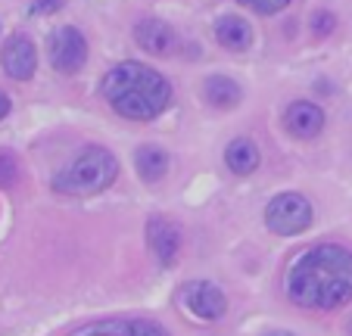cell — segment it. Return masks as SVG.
Listing matches in <instances>:
<instances>
[{
  "label": "cell",
  "mask_w": 352,
  "mask_h": 336,
  "mask_svg": "<svg viewBox=\"0 0 352 336\" xmlns=\"http://www.w3.org/2000/svg\"><path fill=\"white\" fill-rule=\"evenodd\" d=\"M349 336H352V321H349Z\"/></svg>",
  "instance_id": "obj_23"
},
{
  "label": "cell",
  "mask_w": 352,
  "mask_h": 336,
  "mask_svg": "<svg viewBox=\"0 0 352 336\" xmlns=\"http://www.w3.org/2000/svg\"><path fill=\"white\" fill-rule=\"evenodd\" d=\"M265 336H293V333H287V330H272V333H265Z\"/></svg>",
  "instance_id": "obj_22"
},
{
  "label": "cell",
  "mask_w": 352,
  "mask_h": 336,
  "mask_svg": "<svg viewBox=\"0 0 352 336\" xmlns=\"http://www.w3.org/2000/svg\"><path fill=\"white\" fill-rule=\"evenodd\" d=\"M63 3H66V0H32L28 13H32V16H41V13H60Z\"/></svg>",
  "instance_id": "obj_20"
},
{
  "label": "cell",
  "mask_w": 352,
  "mask_h": 336,
  "mask_svg": "<svg viewBox=\"0 0 352 336\" xmlns=\"http://www.w3.org/2000/svg\"><path fill=\"white\" fill-rule=\"evenodd\" d=\"M146 243H150V249L156 252L162 268H168V265L178 258L181 234L172 221H166V218H150V224H146Z\"/></svg>",
  "instance_id": "obj_10"
},
{
  "label": "cell",
  "mask_w": 352,
  "mask_h": 336,
  "mask_svg": "<svg viewBox=\"0 0 352 336\" xmlns=\"http://www.w3.org/2000/svg\"><path fill=\"white\" fill-rule=\"evenodd\" d=\"M134 41H138L146 53H153V56H172L175 47H178L175 28L162 19H140L138 25H134Z\"/></svg>",
  "instance_id": "obj_8"
},
{
  "label": "cell",
  "mask_w": 352,
  "mask_h": 336,
  "mask_svg": "<svg viewBox=\"0 0 352 336\" xmlns=\"http://www.w3.org/2000/svg\"><path fill=\"white\" fill-rule=\"evenodd\" d=\"M81 336H131V324H107L100 330H87Z\"/></svg>",
  "instance_id": "obj_19"
},
{
  "label": "cell",
  "mask_w": 352,
  "mask_h": 336,
  "mask_svg": "<svg viewBox=\"0 0 352 336\" xmlns=\"http://www.w3.org/2000/svg\"><path fill=\"white\" fill-rule=\"evenodd\" d=\"M265 224H268V231L278 234V237L302 234L312 224V203L302 193H280V197H274L268 203Z\"/></svg>",
  "instance_id": "obj_4"
},
{
  "label": "cell",
  "mask_w": 352,
  "mask_h": 336,
  "mask_svg": "<svg viewBox=\"0 0 352 336\" xmlns=\"http://www.w3.org/2000/svg\"><path fill=\"white\" fill-rule=\"evenodd\" d=\"M333 32V13H315L312 16V34L315 38H324Z\"/></svg>",
  "instance_id": "obj_16"
},
{
  "label": "cell",
  "mask_w": 352,
  "mask_h": 336,
  "mask_svg": "<svg viewBox=\"0 0 352 336\" xmlns=\"http://www.w3.org/2000/svg\"><path fill=\"white\" fill-rule=\"evenodd\" d=\"M119 175V162L103 146H87L81 150L72 162L56 175L54 187L60 193H75V197H91V193L107 190Z\"/></svg>",
  "instance_id": "obj_3"
},
{
  "label": "cell",
  "mask_w": 352,
  "mask_h": 336,
  "mask_svg": "<svg viewBox=\"0 0 352 336\" xmlns=\"http://www.w3.org/2000/svg\"><path fill=\"white\" fill-rule=\"evenodd\" d=\"M134 168H138V175L144 181H160L162 175L168 172V156L160 150V146H140L138 153H134Z\"/></svg>",
  "instance_id": "obj_14"
},
{
  "label": "cell",
  "mask_w": 352,
  "mask_h": 336,
  "mask_svg": "<svg viewBox=\"0 0 352 336\" xmlns=\"http://www.w3.org/2000/svg\"><path fill=\"white\" fill-rule=\"evenodd\" d=\"M237 3L256 10V13H280V10H284L290 0H237Z\"/></svg>",
  "instance_id": "obj_15"
},
{
  "label": "cell",
  "mask_w": 352,
  "mask_h": 336,
  "mask_svg": "<svg viewBox=\"0 0 352 336\" xmlns=\"http://www.w3.org/2000/svg\"><path fill=\"white\" fill-rule=\"evenodd\" d=\"M87 60V41L78 28L63 25L54 32L50 38V63H54L56 72L63 75H75Z\"/></svg>",
  "instance_id": "obj_5"
},
{
  "label": "cell",
  "mask_w": 352,
  "mask_h": 336,
  "mask_svg": "<svg viewBox=\"0 0 352 336\" xmlns=\"http://www.w3.org/2000/svg\"><path fill=\"white\" fill-rule=\"evenodd\" d=\"M7 115H10V97H7L3 91H0V122L7 119Z\"/></svg>",
  "instance_id": "obj_21"
},
{
  "label": "cell",
  "mask_w": 352,
  "mask_h": 336,
  "mask_svg": "<svg viewBox=\"0 0 352 336\" xmlns=\"http://www.w3.org/2000/svg\"><path fill=\"white\" fill-rule=\"evenodd\" d=\"M100 93L119 115L134 122H150L166 112L172 100V87L160 72L140 63H119L100 81Z\"/></svg>",
  "instance_id": "obj_2"
},
{
  "label": "cell",
  "mask_w": 352,
  "mask_h": 336,
  "mask_svg": "<svg viewBox=\"0 0 352 336\" xmlns=\"http://www.w3.org/2000/svg\"><path fill=\"white\" fill-rule=\"evenodd\" d=\"M181 305H184L187 315H193L197 321H219L228 309L225 293L219 290L209 280H193L181 290Z\"/></svg>",
  "instance_id": "obj_6"
},
{
  "label": "cell",
  "mask_w": 352,
  "mask_h": 336,
  "mask_svg": "<svg viewBox=\"0 0 352 336\" xmlns=\"http://www.w3.org/2000/svg\"><path fill=\"white\" fill-rule=\"evenodd\" d=\"M0 63H3V72H7L13 81H28L34 75V66H38V50H34L32 38L13 34V38L3 44Z\"/></svg>",
  "instance_id": "obj_7"
},
{
  "label": "cell",
  "mask_w": 352,
  "mask_h": 336,
  "mask_svg": "<svg viewBox=\"0 0 352 336\" xmlns=\"http://www.w3.org/2000/svg\"><path fill=\"white\" fill-rule=\"evenodd\" d=\"M215 38H219V44L225 47V50L237 53L253 44V28H250V22L240 19V16H221V19L215 22Z\"/></svg>",
  "instance_id": "obj_11"
},
{
  "label": "cell",
  "mask_w": 352,
  "mask_h": 336,
  "mask_svg": "<svg viewBox=\"0 0 352 336\" xmlns=\"http://www.w3.org/2000/svg\"><path fill=\"white\" fill-rule=\"evenodd\" d=\"M203 93H206V100L215 106V109H231V106H237L240 97H243V91H240L237 81L225 78V75H212V78H206Z\"/></svg>",
  "instance_id": "obj_12"
},
{
  "label": "cell",
  "mask_w": 352,
  "mask_h": 336,
  "mask_svg": "<svg viewBox=\"0 0 352 336\" xmlns=\"http://www.w3.org/2000/svg\"><path fill=\"white\" fill-rule=\"evenodd\" d=\"M287 296L299 309H340L352 299V252L321 243L293 258Z\"/></svg>",
  "instance_id": "obj_1"
},
{
  "label": "cell",
  "mask_w": 352,
  "mask_h": 336,
  "mask_svg": "<svg viewBox=\"0 0 352 336\" xmlns=\"http://www.w3.org/2000/svg\"><path fill=\"white\" fill-rule=\"evenodd\" d=\"M225 159H228V168H231L234 175H253L256 165H259V146H256L253 140L237 137V140H231Z\"/></svg>",
  "instance_id": "obj_13"
},
{
  "label": "cell",
  "mask_w": 352,
  "mask_h": 336,
  "mask_svg": "<svg viewBox=\"0 0 352 336\" xmlns=\"http://www.w3.org/2000/svg\"><path fill=\"white\" fill-rule=\"evenodd\" d=\"M284 125L293 137L299 140H309V137H318L321 128H324V112L318 109L315 103H306V100H299V103H290L284 112Z\"/></svg>",
  "instance_id": "obj_9"
},
{
  "label": "cell",
  "mask_w": 352,
  "mask_h": 336,
  "mask_svg": "<svg viewBox=\"0 0 352 336\" xmlns=\"http://www.w3.org/2000/svg\"><path fill=\"white\" fill-rule=\"evenodd\" d=\"M131 336H168V333L153 321H131Z\"/></svg>",
  "instance_id": "obj_18"
},
{
  "label": "cell",
  "mask_w": 352,
  "mask_h": 336,
  "mask_svg": "<svg viewBox=\"0 0 352 336\" xmlns=\"http://www.w3.org/2000/svg\"><path fill=\"white\" fill-rule=\"evenodd\" d=\"M13 181H16V162H13V156L0 153V187H10Z\"/></svg>",
  "instance_id": "obj_17"
}]
</instances>
